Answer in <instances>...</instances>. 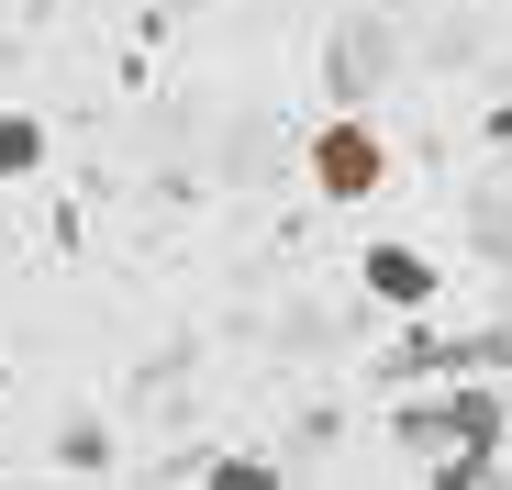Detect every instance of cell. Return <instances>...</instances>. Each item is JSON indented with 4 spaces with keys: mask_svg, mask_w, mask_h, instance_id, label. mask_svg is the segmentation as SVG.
<instances>
[{
    "mask_svg": "<svg viewBox=\"0 0 512 490\" xmlns=\"http://www.w3.org/2000/svg\"><path fill=\"white\" fill-rule=\"evenodd\" d=\"M501 424H512L501 390H457V401H412L390 435H401V457L435 468V490H479L490 457H501Z\"/></svg>",
    "mask_w": 512,
    "mask_h": 490,
    "instance_id": "1",
    "label": "cell"
},
{
    "mask_svg": "<svg viewBox=\"0 0 512 490\" xmlns=\"http://www.w3.org/2000/svg\"><path fill=\"white\" fill-rule=\"evenodd\" d=\"M379 179H390V145H379V123H368V112L312 123V190H323V201H368Z\"/></svg>",
    "mask_w": 512,
    "mask_h": 490,
    "instance_id": "2",
    "label": "cell"
},
{
    "mask_svg": "<svg viewBox=\"0 0 512 490\" xmlns=\"http://www.w3.org/2000/svg\"><path fill=\"white\" fill-rule=\"evenodd\" d=\"M368 301H390V312H423V301H435L446 279H435V257H423V245H368Z\"/></svg>",
    "mask_w": 512,
    "mask_h": 490,
    "instance_id": "3",
    "label": "cell"
},
{
    "mask_svg": "<svg viewBox=\"0 0 512 490\" xmlns=\"http://www.w3.org/2000/svg\"><path fill=\"white\" fill-rule=\"evenodd\" d=\"M34 168H45V123H34V112H0V190L34 179Z\"/></svg>",
    "mask_w": 512,
    "mask_h": 490,
    "instance_id": "4",
    "label": "cell"
},
{
    "mask_svg": "<svg viewBox=\"0 0 512 490\" xmlns=\"http://www.w3.org/2000/svg\"><path fill=\"white\" fill-rule=\"evenodd\" d=\"M379 67H390V45H379V23H346V45H334V78H346V90H368Z\"/></svg>",
    "mask_w": 512,
    "mask_h": 490,
    "instance_id": "5",
    "label": "cell"
},
{
    "mask_svg": "<svg viewBox=\"0 0 512 490\" xmlns=\"http://www.w3.org/2000/svg\"><path fill=\"white\" fill-rule=\"evenodd\" d=\"M212 490H279L268 457H212Z\"/></svg>",
    "mask_w": 512,
    "mask_h": 490,
    "instance_id": "6",
    "label": "cell"
}]
</instances>
